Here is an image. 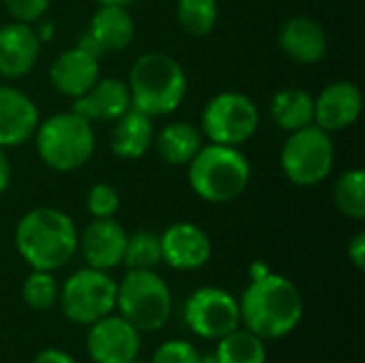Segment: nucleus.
<instances>
[{
  "label": "nucleus",
  "instance_id": "f257e3e1",
  "mask_svg": "<svg viewBox=\"0 0 365 363\" xmlns=\"http://www.w3.org/2000/svg\"><path fill=\"white\" fill-rule=\"evenodd\" d=\"M240 315L246 329L263 340H278L302 323L304 297L293 280L269 272L250 280L240 300Z\"/></svg>",
  "mask_w": 365,
  "mask_h": 363
},
{
  "label": "nucleus",
  "instance_id": "f03ea898",
  "mask_svg": "<svg viewBox=\"0 0 365 363\" xmlns=\"http://www.w3.org/2000/svg\"><path fill=\"white\" fill-rule=\"evenodd\" d=\"M77 246V227L58 208H34L15 227V248L32 270L56 272L68 265Z\"/></svg>",
  "mask_w": 365,
  "mask_h": 363
},
{
  "label": "nucleus",
  "instance_id": "7ed1b4c3",
  "mask_svg": "<svg viewBox=\"0 0 365 363\" xmlns=\"http://www.w3.org/2000/svg\"><path fill=\"white\" fill-rule=\"evenodd\" d=\"M130 107L150 116H169L186 98L188 77L184 66L165 51H148L135 60L128 75Z\"/></svg>",
  "mask_w": 365,
  "mask_h": 363
},
{
  "label": "nucleus",
  "instance_id": "20e7f679",
  "mask_svg": "<svg viewBox=\"0 0 365 363\" xmlns=\"http://www.w3.org/2000/svg\"><path fill=\"white\" fill-rule=\"evenodd\" d=\"M248 158L231 145H201L188 163V184L192 193L207 203H231L242 197L250 184Z\"/></svg>",
  "mask_w": 365,
  "mask_h": 363
},
{
  "label": "nucleus",
  "instance_id": "39448f33",
  "mask_svg": "<svg viewBox=\"0 0 365 363\" xmlns=\"http://www.w3.org/2000/svg\"><path fill=\"white\" fill-rule=\"evenodd\" d=\"M34 145L38 158L53 171L68 173L81 169L94 154L96 139L92 122L79 113L62 111L38 122L34 131Z\"/></svg>",
  "mask_w": 365,
  "mask_h": 363
},
{
  "label": "nucleus",
  "instance_id": "423d86ee",
  "mask_svg": "<svg viewBox=\"0 0 365 363\" xmlns=\"http://www.w3.org/2000/svg\"><path fill=\"white\" fill-rule=\"evenodd\" d=\"M115 308L139 332L163 329L173 312L169 285L154 270H128L118 282Z\"/></svg>",
  "mask_w": 365,
  "mask_h": 363
},
{
  "label": "nucleus",
  "instance_id": "0eeeda50",
  "mask_svg": "<svg viewBox=\"0 0 365 363\" xmlns=\"http://www.w3.org/2000/svg\"><path fill=\"white\" fill-rule=\"evenodd\" d=\"M336 148L327 131L317 124L289 133L280 150V167L295 186H317L334 169Z\"/></svg>",
  "mask_w": 365,
  "mask_h": 363
},
{
  "label": "nucleus",
  "instance_id": "6e6552de",
  "mask_svg": "<svg viewBox=\"0 0 365 363\" xmlns=\"http://www.w3.org/2000/svg\"><path fill=\"white\" fill-rule=\"evenodd\" d=\"M115 295L118 282L109 276V272L83 267L68 276L60 287L58 306L71 323L90 327L115 310Z\"/></svg>",
  "mask_w": 365,
  "mask_h": 363
},
{
  "label": "nucleus",
  "instance_id": "1a4fd4ad",
  "mask_svg": "<svg viewBox=\"0 0 365 363\" xmlns=\"http://www.w3.org/2000/svg\"><path fill=\"white\" fill-rule=\"evenodd\" d=\"M259 128V107L242 92H220L201 113V133L218 145L240 148Z\"/></svg>",
  "mask_w": 365,
  "mask_h": 363
},
{
  "label": "nucleus",
  "instance_id": "9d476101",
  "mask_svg": "<svg viewBox=\"0 0 365 363\" xmlns=\"http://www.w3.org/2000/svg\"><path fill=\"white\" fill-rule=\"evenodd\" d=\"M184 323L203 340H220L240 327V302L220 287H201L184 304Z\"/></svg>",
  "mask_w": 365,
  "mask_h": 363
},
{
  "label": "nucleus",
  "instance_id": "9b49d317",
  "mask_svg": "<svg viewBox=\"0 0 365 363\" xmlns=\"http://www.w3.org/2000/svg\"><path fill=\"white\" fill-rule=\"evenodd\" d=\"M86 347L94 363H130L141 353V332L111 312L90 325Z\"/></svg>",
  "mask_w": 365,
  "mask_h": 363
},
{
  "label": "nucleus",
  "instance_id": "f8f14e48",
  "mask_svg": "<svg viewBox=\"0 0 365 363\" xmlns=\"http://www.w3.org/2000/svg\"><path fill=\"white\" fill-rule=\"evenodd\" d=\"M135 39V19L128 6L101 4L90 19L88 30L77 41L79 47L94 56L115 53L126 49Z\"/></svg>",
  "mask_w": 365,
  "mask_h": 363
},
{
  "label": "nucleus",
  "instance_id": "ddd939ff",
  "mask_svg": "<svg viewBox=\"0 0 365 363\" xmlns=\"http://www.w3.org/2000/svg\"><path fill=\"white\" fill-rule=\"evenodd\" d=\"M160 255L171 270L195 272L210 261L212 240L195 223H173L160 235Z\"/></svg>",
  "mask_w": 365,
  "mask_h": 363
},
{
  "label": "nucleus",
  "instance_id": "4468645a",
  "mask_svg": "<svg viewBox=\"0 0 365 363\" xmlns=\"http://www.w3.org/2000/svg\"><path fill=\"white\" fill-rule=\"evenodd\" d=\"M126 231L113 218H94L79 235L77 250L83 255L88 267L109 272L122 265L126 248Z\"/></svg>",
  "mask_w": 365,
  "mask_h": 363
},
{
  "label": "nucleus",
  "instance_id": "2eb2a0df",
  "mask_svg": "<svg viewBox=\"0 0 365 363\" xmlns=\"http://www.w3.org/2000/svg\"><path fill=\"white\" fill-rule=\"evenodd\" d=\"M364 107L361 90L353 81H334L314 98V124L327 133L353 126Z\"/></svg>",
  "mask_w": 365,
  "mask_h": 363
},
{
  "label": "nucleus",
  "instance_id": "dca6fc26",
  "mask_svg": "<svg viewBox=\"0 0 365 363\" xmlns=\"http://www.w3.org/2000/svg\"><path fill=\"white\" fill-rule=\"evenodd\" d=\"M101 77V58L75 45L62 51L49 66V81L62 96L79 98Z\"/></svg>",
  "mask_w": 365,
  "mask_h": 363
},
{
  "label": "nucleus",
  "instance_id": "f3484780",
  "mask_svg": "<svg viewBox=\"0 0 365 363\" xmlns=\"http://www.w3.org/2000/svg\"><path fill=\"white\" fill-rule=\"evenodd\" d=\"M41 53V39L32 24L11 21L0 28V77L19 79L28 75Z\"/></svg>",
  "mask_w": 365,
  "mask_h": 363
},
{
  "label": "nucleus",
  "instance_id": "a211bd4d",
  "mask_svg": "<svg viewBox=\"0 0 365 363\" xmlns=\"http://www.w3.org/2000/svg\"><path fill=\"white\" fill-rule=\"evenodd\" d=\"M38 109L34 101L13 86H0V148H17L34 137Z\"/></svg>",
  "mask_w": 365,
  "mask_h": 363
},
{
  "label": "nucleus",
  "instance_id": "6ab92c4d",
  "mask_svg": "<svg viewBox=\"0 0 365 363\" xmlns=\"http://www.w3.org/2000/svg\"><path fill=\"white\" fill-rule=\"evenodd\" d=\"M278 43L282 51L299 64H317L327 56L329 39L325 28L306 15L289 17L278 32Z\"/></svg>",
  "mask_w": 365,
  "mask_h": 363
},
{
  "label": "nucleus",
  "instance_id": "aec40b11",
  "mask_svg": "<svg viewBox=\"0 0 365 363\" xmlns=\"http://www.w3.org/2000/svg\"><path fill=\"white\" fill-rule=\"evenodd\" d=\"M130 109V92L126 81L115 77H105L79 98H75L73 111L88 122H115L122 113Z\"/></svg>",
  "mask_w": 365,
  "mask_h": 363
},
{
  "label": "nucleus",
  "instance_id": "412c9836",
  "mask_svg": "<svg viewBox=\"0 0 365 363\" xmlns=\"http://www.w3.org/2000/svg\"><path fill=\"white\" fill-rule=\"evenodd\" d=\"M152 143H154V124L150 116L130 107L126 113H122L115 120L111 131V152L118 158L137 160L150 150Z\"/></svg>",
  "mask_w": 365,
  "mask_h": 363
},
{
  "label": "nucleus",
  "instance_id": "4be33fe9",
  "mask_svg": "<svg viewBox=\"0 0 365 363\" xmlns=\"http://www.w3.org/2000/svg\"><path fill=\"white\" fill-rule=\"evenodd\" d=\"M156 150L167 165H188L203 145V133L190 122H169L154 135Z\"/></svg>",
  "mask_w": 365,
  "mask_h": 363
},
{
  "label": "nucleus",
  "instance_id": "5701e85b",
  "mask_svg": "<svg viewBox=\"0 0 365 363\" xmlns=\"http://www.w3.org/2000/svg\"><path fill=\"white\" fill-rule=\"evenodd\" d=\"M272 120L287 133L314 124V96L304 88H287L274 94Z\"/></svg>",
  "mask_w": 365,
  "mask_h": 363
},
{
  "label": "nucleus",
  "instance_id": "b1692460",
  "mask_svg": "<svg viewBox=\"0 0 365 363\" xmlns=\"http://www.w3.org/2000/svg\"><path fill=\"white\" fill-rule=\"evenodd\" d=\"M214 355L220 363H267V347L250 329L237 327L218 340Z\"/></svg>",
  "mask_w": 365,
  "mask_h": 363
},
{
  "label": "nucleus",
  "instance_id": "393cba45",
  "mask_svg": "<svg viewBox=\"0 0 365 363\" xmlns=\"http://www.w3.org/2000/svg\"><path fill=\"white\" fill-rule=\"evenodd\" d=\"M334 203L340 214L353 220L365 218V173L364 169L344 171L334 184Z\"/></svg>",
  "mask_w": 365,
  "mask_h": 363
},
{
  "label": "nucleus",
  "instance_id": "a878e982",
  "mask_svg": "<svg viewBox=\"0 0 365 363\" xmlns=\"http://www.w3.org/2000/svg\"><path fill=\"white\" fill-rule=\"evenodd\" d=\"M178 24L190 36H205L216 28L218 2L216 0H178Z\"/></svg>",
  "mask_w": 365,
  "mask_h": 363
},
{
  "label": "nucleus",
  "instance_id": "bb28decb",
  "mask_svg": "<svg viewBox=\"0 0 365 363\" xmlns=\"http://www.w3.org/2000/svg\"><path fill=\"white\" fill-rule=\"evenodd\" d=\"M21 297L28 308L36 312H47L58 306L60 297V285L53 278V272L32 270L21 287Z\"/></svg>",
  "mask_w": 365,
  "mask_h": 363
},
{
  "label": "nucleus",
  "instance_id": "cd10ccee",
  "mask_svg": "<svg viewBox=\"0 0 365 363\" xmlns=\"http://www.w3.org/2000/svg\"><path fill=\"white\" fill-rule=\"evenodd\" d=\"M122 263L128 270H154L158 263H163L160 235L152 231H137L128 235Z\"/></svg>",
  "mask_w": 365,
  "mask_h": 363
},
{
  "label": "nucleus",
  "instance_id": "c85d7f7f",
  "mask_svg": "<svg viewBox=\"0 0 365 363\" xmlns=\"http://www.w3.org/2000/svg\"><path fill=\"white\" fill-rule=\"evenodd\" d=\"M86 208L90 216L94 218H113L120 210V195L111 184H105V182L94 184L88 190Z\"/></svg>",
  "mask_w": 365,
  "mask_h": 363
},
{
  "label": "nucleus",
  "instance_id": "c756f323",
  "mask_svg": "<svg viewBox=\"0 0 365 363\" xmlns=\"http://www.w3.org/2000/svg\"><path fill=\"white\" fill-rule=\"evenodd\" d=\"M201 353L188 340H167L163 342L150 363H199Z\"/></svg>",
  "mask_w": 365,
  "mask_h": 363
},
{
  "label": "nucleus",
  "instance_id": "7c9ffc66",
  "mask_svg": "<svg viewBox=\"0 0 365 363\" xmlns=\"http://www.w3.org/2000/svg\"><path fill=\"white\" fill-rule=\"evenodd\" d=\"M0 2L15 21L34 24L47 13L51 0H0Z\"/></svg>",
  "mask_w": 365,
  "mask_h": 363
},
{
  "label": "nucleus",
  "instance_id": "2f4dec72",
  "mask_svg": "<svg viewBox=\"0 0 365 363\" xmlns=\"http://www.w3.org/2000/svg\"><path fill=\"white\" fill-rule=\"evenodd\" d=\"M346 252H349V261H351V263L361 272V270L365 267V233L364 231H359V233H355V235L351 237Z\"/></svg>",
  "mask_w": 365,
  "mask_h": 363
},
{
  "label": "nucleus",
  "instance_id": "473e14b6",
  "mask_svg": "<svg viewBox=\"0 0 365 363\" xmlns=\"http://www.w3.org/2000/svg\"><path fill=\"white\" fill-rule=\"evenodd\" d=\"M32 363H77V359L62 351V349H56V347H49V349H43L34 355Z\"/></svg>",
  "mask_w": 365,
  "mask_h": 363
},
{
  "label": "nucleus",
  "instance_id": "72a5a7b5",
  "mask_svg": "<svg viewBox=\"0 0 365 363\" xmlns=\"http://www.w3.org/2000/svg\"><path fill=\"white\" fill-rule=\"evenodd\" d=\"M11 186V160L0 148V195H4Z\"/></svg>",
  "mask_w": 365,
  "mask_h": 363
},
{
  "label": "nucleus",
  "instance_id": "f704fd0d",
  "mask_svg": "<svg viewBox=\"0 0 365 363\" xmlns=\"http://www.w3.org/2000/svg\"><path fill=\"white\" fill-rule=\"evenodd\" d=\"M265 274H269V270H267V265L265 263H252L250 265V280H255V278H261V276H265Z\"/></svg>",
  "mask_w": 365,
  "mask_h": 363
},
{
  "label": "nucleus",
  "instance_id": "c9c22d12",
  "mask_svg": "<svg viewBox=\"0 0 365 363\" xmlns=\"http://www.w3.org/2000/svg\"><path fill=\"white\" fill-rule=\"evenodd\" d=\"M137 0H98V4H113V6H130Z\"/></svg>",
  "mask_w": 365,
  "mask_h": 363
},
{
  "label": "nucleus",
  "instance_id": "e433bc0d",
  "mask_svg": "<svg viewBox=\"0 0 365 363\" xmlns=\"http://www.w3.org/2000/svg\"><path fill=\"white\" fill-rule=\"evenodd\" d=\"M199 363H220L216 359V355L214 353H210V355H201L199 357Z\"/></svg>",
  "mask_w": 365,
  "mask_h": 363
},
{
  "label": "nucleus",
  "instance_id": "4c0bfd02",
  "mask_svg": "<svg viewBox=\"0 0 365 363\" xmlns=\"http://www.w3.org/2000/svg\"><path fill=\"white\" fill-rule=\"evenodd\" d=\"M130 363H145V362H139V359H135V362H130Z\"/></svg>",
  "mask_w": 365,
  "mask_h": 363
}]
</instances>
